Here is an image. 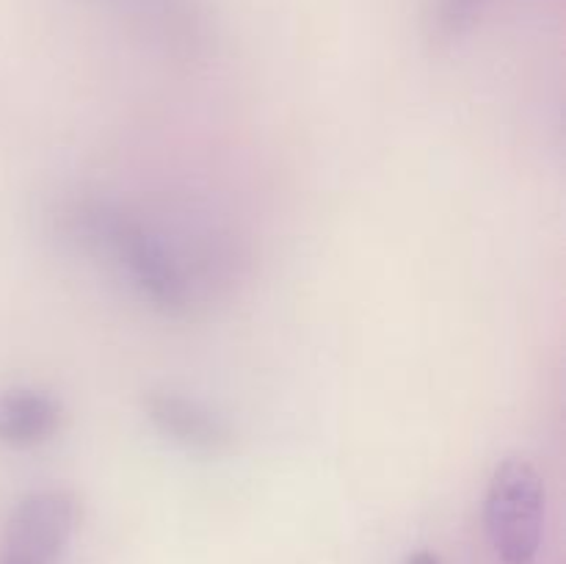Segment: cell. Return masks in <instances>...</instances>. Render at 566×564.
Instances as JSON below:
<instances>
[{"instance_id": "cell-1", "label": "cell", "mask_w": 566, "mask_h": 564, "mask_svg": "<svg viewBox=\"0 0 566 564\" xmlns=\"http://www.w3.org/2000/svg\"><path fill=\"white\" fill-rule=\"evenodd\" d=\"M70 230L86 247L111 254L138 291L158 310L180 315L188 310V280L158 236L108 205H81L70 216Z\"/></svg>"}, {"instance_id": "cell-2", "label": "cell", "mask_w": 566, "mask_h": 564, "mask_svg": "<svg viewBox=\"0 0 566 564\" xmlns=\"http://www.w3.org/2000/svg\"><path fill=\"white\" fill-rule=\"evenodd\" d=\"M545 481L525 459H506L492 473L484 501L490 545L503 564H531L545 534Z\"/></svg>"}, {"instance_id": "cell-3", "label": "cell", "mask_w": 566, "mask_h": 564, "mask_svg": "<svg viewBox=\"0 0 566 564\" xmlns=\"http://www.w3.org/2000/svg\"><path fill=\"white\" fill-rule=\"evenodd\" d=\"M77 503L64 490L31 492L6 525L0 564H59L75 531Z\"/></svg>"}, {"instance_id": "cell-4", "label": "cell", "mask_w": 566, "mask_h": 564, "mask_svg": "<svg viewBox=\"0 0 566 564\" xmlns=\"http://www.w3.org/2000/svg\"><path fill=\"white\" fill-rule=\"evenodd\" d=\"M144 409L155 429L169 440L180 442L182 448L216 453L224 451L232 442L230 426L193 398L177 396V393H153L144 401Z\"/></svg>"}, {"instance_id": "cell-5", "label": "cell", "mask_w": 566, "mask_h": 564, "mask_svg": "<svg viewBox=\"0 0 566 564\" xmlns=\"http://www.w3.org/2000/svg\"><path fill=\"white\" fill-rule=\"evenodd\" d=\"M61 426V404L36 387L0 393V442L11 448H36Z\"/></svg>"}, {"instance_id": "cell-6", "label": "cell", "mask_w": 566, "mask_h": 564, "mask_svg": "<svg viewBox=\"0 0 566 564\" xmlns=\"http://www.w3.org/2000/svg\"><path fill=\"white\" fill-rule=\"evenodd\" d=\"M490 0H434L431 6V36L437 42L462 39L481 20Z\"/></svg>"}, {"instance_id": "cell-7", "label": "cell", "mask_w": 566, "mask_h": 564, "mask_svg": "<svg viewBox=\"0 0 566 564\" xmlns=\"http://www.w3.org/2000/svg\"><path fill=\"white\" fill-rule=\"evenodd\" d=\"M407 564H442V562H440V556H437V553L418 551V553H412V556L407 558Z\"/></svg>"}]
</instances>
